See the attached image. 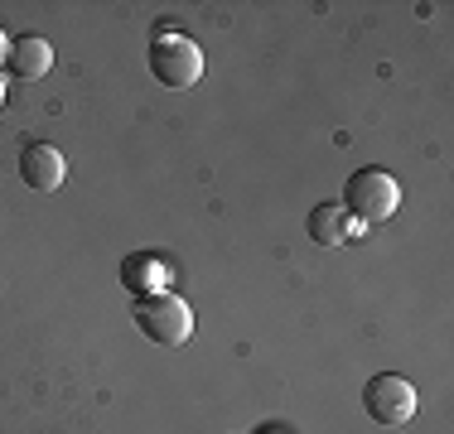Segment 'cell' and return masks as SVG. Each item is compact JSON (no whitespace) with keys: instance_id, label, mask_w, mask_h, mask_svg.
Returning a JSON list of instances; mask_svg holds the SVG:
<instances>
[{"instance_id":"cell-1","label":"cell","mask_w":454,"mask_h":434,"mask_svg":"<svg viewBox=\"0 0 454 434\" xmlns=\"http://www.w3.org/2000/svg\"><path fill=\"white\" fill-rule=\"evenodd\" d=\"M131 319H136V329L160 347H184L193 338V309L179 295H169V290L165 295H150V299H136Z\"/></svg>"},{"instance_id":"cell-2","label":"cell","mask_w":454,"mask_h":434,"mask_svg":"<svg viewBox=\"0 0 454 434\" xmlns=\"http://www.w3.org/2000/svg\"><path fill=\"white\" fill-rule=\"evenodd\" d=\"M343 208L353 222H387L402 208V189L387 169H358L348 174V189H343Z\"/></svg>"},{"instance_id":"cell-3","label":"cell","mask_w":454,"mask_h":434,"mask_svg":"<svg viewBox=\"0 0 454 434\" xmlns=\"http://www.w3.org/2000/svg\"><path fill=\"white\" fill-rule=\"evenodd\" d=\"M150 73L175 92H189L203 78V49L184 35H155L150 43Z\"/></svg>"},{"instance_id":"cell-4","label":"cell","mask_w":454,"mask_h":434,"mask_svg":"<svg viewBox=\"0 0 454 434\" xmlns=\"http://www.w3.org/2000/svg\"><path fill=\"white\" fill-rule=\"evenodd\" d=\"M363 406H367V415H372L377 425L396 430V425H406V420L416 415V386H411L406 376L382 372V376H372V382H367Z\"/></svg>"},{"instance_id":"cell-5","label":"cell","mask_w":454,"mask_h":434,"mask_svg":"<svg viewBox=\"0 0 454 434\" xmlns=\"http://www.w3.org/2000/svg\"><path fill=\"white\" fill-rule=\"evenodd\" d=\"M20 174H25V183L35 193H53L63 189V179H68V165H63V155L44 140H29L25 150H20Z\"/></svg>"},{"instance_id":"cell-6","label":"cell","mask_w":454,"mask_h":434,"mask_svg":"<svg viewBox=\"0 0 454 434\" xmlns=\"http://www.w3.org/2000/svg\"><path fill=\"white\" fill-rule=\"evenodd\" d=\"M121 285L131 290L136 299L165 295V285H169V270H165V260H155L150 252H131V256L121 260Z\"/></svg>"},{"instance_id":"cell-7","label":"cell","mask_w":454,"mask_h":434,"mask_svg":"<svg viewBox=\"0 0 454 434\" xmlns=\"http://www.w3.org/2000/svg\"><path fill=\"white\" fill-rule=\"evenodd\" d=\"M309 236H315L319 246H348L353 236H358V222L348 217L343 203H319V208L309 213Z\"/></svg>"},{"instance_id":"cell-8","label":"cell","mask_w":454,"mask_h":434,"mask_svg":"<svg viewBox=\"0 0 454 434\" xmlns=\"http://www.w3.org/2000/svg\"><path fill=\"white\" fill-rule=\"evenodd\" d=\"M10 73H15V78H25V82H39L44 78V73L53 68V49L39 35H25V39H15L10 43Z\"/></svg>"},{"instance_id":"cell-9","label":"cell","mask_w":454,"mask_h":434,"mask_svg":"<svg viewBox=\"0 0 454 434\" xmlns=\"http://www.w3.org/2000/svg\"><path fill=\"white\" fill-rule=\"evenodd\" d=\"M10 58V39H5V29H0V63Z\"/></svg>"},{"instance_id":"cell-10","label":"cell","mask_w":454,"mask_h":434,"mask_svg":"<svg viewBox=\"0 0 454 434\" xmlns=\"http://www.w3.org/2000/svg\"><path fill=\"white\" fill-rule=\"evenodd\" d=\"M0 106H5V82H0Z\"/></svg>"}]
</instances>
